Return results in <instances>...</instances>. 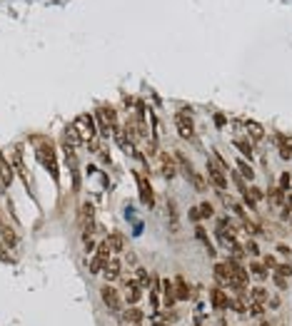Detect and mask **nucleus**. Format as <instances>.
<instances>
[{
	"label": "nucleus",
	"mask_w": 292,
	"mask_h": 326,
	"mask_svg": "<svg viewBox=\"0 0 292 326\" xmlns=\"http://www.w3.org/2000/svg\"><path fill=\"white\" fill-rule=\"evenodd\" d=\"M237 167H240V175H242L245 180H250V182L255 180V169H253V164H250V162L240 160V162H237Z\"/></svg>",
	"instance_id": "31"
},
{
	"label": "nucleus",
	"mask_w": 292,
	"mask_h": 326,
	"mask_svg": "<svg viewBox=\"0 0 292 326\" xmlns=\"http://www.w3.org/2000/svg\"><path fill=\"white\" fill-rule=\"evenodd\" d=\"M13 175H15V169L13 164L5 160V155H0V184H3L5 189L13 184Z\"/></svg>",
	"instance_id": "14"
},
{
	"label": "nucleus",
	"mask_w": 292,
	"mask_h": 326,
	"mask_svg": "<svg viewBox=\"0 0 292 326\" xmlns=\"http://www.w3.org/2000/svg\"><path fill=\"white\" fill-rule=\"evenodd\" d=\"M247 314L253 316V319H262V316L267 314V304H262V301H250V304H247Z\"/></svg>",
	"instance_id": "25"
},
{
	"label": "nucleus",
	"mask_w": 292,
	"mask_h": 326,
	"mask_svg": "<svg viewBox=\"0 0 292 326\" xmlns=\"http://www.w3.org/2000/svg\"><path fill=\"white\" fill-rule=\"evenodd\" d=\"M287 222H290V224H292V214H290V219H287Z\"/></svg>",
	"instance_id": "47"
},
{
	"label": "nucleus",
	"mask_w": 292,
	"mask_h": 326,
	"mask_svg": "<svg viewBox=\"0 0 292 326\" xmlns=\"http://www.w3.org/2000/svg\"><path fill=\"white\" fill-rule=\"evenodd\" d=\"M135 182L140 187V199L145 207H155V194H153V187H150V180L140 175V172H135Z\"/></svg>",
	"instance_id": "7"
},
{
	"label": "nucleus",
	"mask_w": 292,
	"mask_h": 326,
	"mask_svg": "<svg viewBox=\"0 0 292 326\" xmlns=\"http://www.w3.org/2000/svg\"><path fill=\"white\" fill-rule=\"evenodd\" d=\"M122 276V262L117 256H113L110 262H108V267L102 269V279H105V284H115V281Z\"/></svg>",
	"instance_id": "8"
},
{
	"label": "nucleus",
	"mask_w": 292,
	"mask_h": 326,
	"mask_svg": "<svg viewBox=\"0 0 292 326\" xmlns=\"http://www.w3.org/2000/svg\"><path fill=\"white\" fill-rule=\"evenodd\" d=\"M207 182H210L220 194L222 192H227V187H230V184H227V175H225V169L215 162V160H207Z\"/></svg>",
	"instance_id": "3"
},
{
	"label": "nucleus",
	"mask_w": 292,
	"mask_h": 326,
	"mask_svg": "<svg viewBox=\"0 0 292 326\" xmlns=\"http://www.w3.org/2000/svg\"><path fill=\"white\" fill-rule=\"evenodd\" d=\"M273 281L277 284V289H280V291H285V289H287V279H285V276H277V274H273Z\"/></svg>",
	"instance_id": "42"
},
{
	"label": "nucleus",
	"mask_w": 292,
	"mask_h": 326,
	"mask_svg": "<svg viewBox=\"0 0 292 326\" xmlns=\"http://www.w3.org/2000/svg\"><path fill=\"white\" fill-rule=\"evenodd\" d=\"M247 272H250V276H255L257 281H265L270 276V272L265 269V264L260 262V259H253V262L247 264Z\"/></svg>",
	"instance_id": "18"
},
{
	"label": "nucleus",
	"mask_w": 292,
	"mask_h": 326,
	"mask_svg": "<svg viewBox=\"0 0 292 326\" xmlns=\"http://www.w3.org/2000/svg\"><path fill=\"white\" fill-rule=\"evenodd\" d=\"M173 122H175V127H177V132H180V137L182 140H193L195 137V122H193V115L190 112H175V117H173Z\"/></svg>",
	"instance_id": "6"
},
{
	"label": "nucleus",
	"mask_w": 292,
	"mask_h": 326,
	"mask_svg": "<svg viewBox=\"0 0 292 326\" xmlns=\"http://www.w3.org/2000/svg\"><path fill=\"white\" fill-rule=\"evenodd\" d=\"M62 142H65V147H73V149L78 145H82V129H80L78 122L65 127V132H62Z\"/></svg>",
	"instance_id": "9"
},
{
	"label": "nucleus",
	"mask_w": 292,
	"mask_h": 326,
	"mask_svg": "<svg viewBox=\"0 0 292 326\" xmlns=\"http://www.w3.org/2000/svg\"><path fill=\"white\" fill-rule=\"evenodd\" d=\"M105 239H108L113 254H122V252H125V234H122V232H110Z\"/></svg>",
	"instance_id": "16"
},
{
	"label": "nucleus",
	"mask_w": 292,
	"mask_h": 326,
	"mask_svg": "<svg viewBox=\"0 0 292 326\" xmlns=\"http://www.w3.org/2000/svg\"><path fill=\"white\" fill-rule=\"evenodd\" d=\"M260 326H270V324H267V321H260Z\"/></svg>",
	"instance_id": "46"
},
{
	"label": "nucleus",
	"mask_w": 292,
	"mask_h": 326,
	"mask_svg": "<svg viewBox=\"0 0 292 326\" xmlns=\"http://www.w3.org/2000/svg\"><path fill=\"white\" fill-rule=\"evenodd\" d=\"M190 219L193 222H200V209L197 207H190Z\"/></svg>",
	"instance_id": "45"
},
{
	"label": "nucleus",
	"mask_w": 292,
	"mask_h": 326,
	"mask_svg": "<svg viewBox=\"0 0 292 326\" xmlns=\"http://www.w3.org/2000/svg\"><path fill=\"white\" fill-rule=\"evenodd\" d=\"M280 304H282V299H280V296H270V299H267V307L273 309V311H275V309H280Z\"/></svg>",
	"instance_id": "44"
},
{
	"label": "nucleus",
	"mask_w": 292,
	"mask_h": 326,
	"mask_svg": "<svg viewBox=\"0 0 292 326\" xmlns=\"http://www.w3.org/2000/svg\"><path fill=\"white\" fill-rule=\"evenodd\" d=\"M187 180H190V182L195 184V189H197V192H207V189H210V187H207V182H205V180L197 175V172H193V175L187 177Z\"/></svg>",
	"instance_id": "34"
},
{
	"label": "nucleus",
	"mask_w": 292,
	"mask_h": 326,
	"mask_svg": "<svg viewBox=\"0 0 292 326\" xmlns=\"http://www.w3.org/2000/svg\"><path fill=\"white\" fill-rule=\"evenodd\" d=\"M247 299H250V301H262V304H267L270 291H267L262 284H257V287H253V289H247Z\"/></svg>",
	"instance_id": "24"
},
{
	"label": "nucleus",
	"mask_w": 292,
	"mask_h": 326,
	"mask_svg": "<svg viewBox=\"0 0 292 326\" xmlns=\"http://www.w3.org/2000/svg\"><path fill=\"white\" fill-rule=\"evenodd\" d=\"M277 187H280L285 194H287V192H292V177H290V172H285V175L280 177V184H277Z\"/></svg>",
	"instance_id": "38"
},
{
	"label": "nucleus",
	"mask_w": 292,
	"mask_h": 326,
	"mask_svg": "<svg viewBox=\"0 0 292 326\" xmlns=\"http://www.w3.org/2000/svg\"><path fill=\"white\" fill-rule=\"evenodd\" d=\"M197 209H200V219H210V217H215V207H213V202H202Z\"/></svg>",
	"instance_id": "33"
},
{
	"label": "nucleus",
	"mask_w": 292,
	"mask_h": 326,
	"mask_svg": "<svg viewBox=\"0 0 292 326\" xmlns=\"http://www.w3.org/2000/svg\"><path fill=\"white\" fill-rule=\"evenodd\" d=\"M242 202H245V207H247V209H253V212H255V209H257V202H255V199H253V194H250V192H247V189H245V192H242Z\"/></svg>",
	"instance_id": "39"
},
{
	"label": "nucleus",
	"mask_w": 292,
	"mask_h": 326,
	"mask_svg": "<svg viewBox=\"0 0 292 326\" xmlns=\"http://www.w3.org/2000/svg\"><path fill=\"white\" fill-rule=\"evenodd\" d=\"M133 276L137 279V284L142 287V289H150V281H153V274L145 269V267H135L133 269Z\"/></svg>",
	"instance_id": "22"
},
{
	"label": "nucleus",
	"mask_w": 292,
	"mask_h": 326,
	"mask_svg": "<svg viewBox=\"0 0 292 326\" xmlns=\"http://www.w3.org/2000/svg\"><path fill=\"white\" fill-rule=\"evenodd\" d=\"M93 117H95V125H97V135L108 137V135H110V125H108V120H105V115H102V110H100V107H97V110L93 112Z\"/></svg>",
	"instance_id": "23"
},
{
	"label": "nucleus",
	"mask_w": 292,
	"mask_h": 326,
	"mask_svg": "<svg viewBox=\"0 0 292 326\" xmlns=\"http://www.w3.org/2000/svg\"><path fill=\"white\" fill-rule=\"evenodd\" d=\"M0 239H3L5 247H10V249L18 247V234H15L10 227H0Z\"/></svg>",
	"instance_id": "26"
},
{
	"label": "nucleus",
	"mask_w": 292,
	"mask_h": 326,
	"mask_svg": "<svg viewBox=\"0 0 292 326\" xmlns=\"http://www.w3.org/2000/svg\"><path fill=\"white\" fill-rule=\"evenodd\" d=\"M247 132H250V137H253V140H262V135H265V132H262V127L255 125V122H250V125H247Z\"/></svg>",
	"instance_id": "37"
},
{
	"label": "nucleus",
	"mask_w": 292,
	"mask_h": 326,
	"mask_svg": "<svg viewBox=\"0 0 292 326\" xmlns=\"http://www.w3.org/2000/svg\"><path fill=\"white\" fill-rule=\"evenodd\" d=\"M140 299H142V287H140V284L125 291V304H128V307H137Z\"/></svg>",
	"instance_id": "27"
},
{
	"label": "nucleus",
	"mask_w": 292,
	"mask_h": 326,
	"mask_svg": "<svg viewBox=\"0 0 292 326\" xmlns=\"http://www.w3.org/2000/svg\"><path fill=\"white\" fill-rule=\"evenodd\" d=\"M173 284H175V299H177V301H190V299L195 296L193 287L185 281V276H175Z\"/></svg>",
	"instance_id": "11"
},
{
	"label": "nucleus",
	"mask_w": 292,
	"mask_h": 326,
	"mask_svg": "<svg viewBox=\"0 0 292 326\" xmlns=\"http://www.w3.org/2000/svg\"><path fill=\"white\" fill-rule=\"evenodd\" d=\"M160 167H162V175L168 177V180H173V177H177V162L173 160V155L170 152H160Z\"/></svg>",
	"instance_id": "12"
},
{
	"label": "nucleus",
	"mask_w": 292,
	"mask_h": 326,
	"mask_svg": "<svg viewBox=\"0 0 292 326\" xmlns=\"http://www.w3.org/2000/svg\"><path fill=\"white\" fill-rule=\"evenodd\" d=\"M242 249H245V254H250L253 259L260 256V244H257V239H247V242L242 244Z\"/></svg>",
	"instance_id": "30"
},
{
	"label": "nucleus",
	"mask_w": 292,
	"mask_h": 326,
	"mask_svg": "<svg viewBox=\"0 0 292 326\" xmlns=\"http://www.w3.org/2000/svg\"><path fill=\"white\" fill-rule=\"evenodd\" d=\"M0 227H3V224H0Z\"/></svg>",
	"instance_id": "49"
},
{
	"label": "nucleus",
	"mask_w": 292,
	"mask_h": 326,
	"mask_svg": "<svg viewBox=\"0 0 292 326\" xmlns=\"http://www.w3.org/2000/svg\"><path fill=\"white\" fill-rule=\"evenodd\" d=\"M262 264H265V269H267V272H270V269L275 272L280 262H277V256H275V254H265V256H262Z\"/></svg>",
	"instance_id": "36"
},
{
	"label": "nucleus",
	"mask_w": 292,
	"mask_h": 326,
	"mask_svg": "<svg viewBox=\"0 0 292 326\" xmlns=\"http://www.w3.org/2000/svg\"><path fill=\"white\" fill-rule=\"evenodd\" d=\"M247 192L253 194V199H255V202H262V199H265V192H262L260 187H255V184H253V187H247Z\"/></svg>",
	"instance_id": "40"
},
{
	"label": "nucleus",
	"mask_w": 292,
	"mask_h": 326,
	"mask_svg": "<svg viewBox=\"0 0 292 326\" xmlns=\"http://www.w3.org/2000/svg\"><path fill=\"white\" fill-rule=\"evenodd\" d=\"M265 199L270 202V207L280 209V207L285 204V192H282L280 187H267V194H265Z\"/></svg>",
	"instance_id": "17"
},
{
	"label": "nucleus",
	"mask_w": 292,
	"mask_h": 326,
	"mask_svg": "<svg viewBox=\"0 0 292 326\" xmlns=\"http://www.w3.org/2000/svg\"><path fill=\"white\" fill-rule=\"evenodd\" d=\"M207 296H210V307H213V311H230V294L225 291V287L213 284L210 291H207Z\"/></svg>",
	"instance_id": "4"
},
{
	"label": "nucleus",
	"mask_w": 292,
	"mask_h": 326,
	"mask_svg": "<svg viewBox=\"0 0 292 326\" xmlns=\"http://www.w3.org/2000/svg\"><path fill=\"white\" fill-rule=\"evenodd\" d=\"M133 326H142V324H133Z\"/></svg>",
	"instance_id": "48"
},
{
	"label": "nucleus",
	"mask_w": 292,
	"mask_h": 326,
	"mask_svg": "<svg viewBox=\"0 0 292 326\" xmlns=\"http://www.w3.org/2000/svg\"><path fill=\"white\" fill-rule=\"evenodd\" d=\"M100 299H102V304H105V309L110 311V314H120L122 311V296H120V289H115L113 284H102L100 287Z\"/></svg>",
	"instance_id": "2"
},
{
	"label": "nucleus",
	"mask_w": 292,
	"mask_h": 326,
	"mask_svg": "<svg viewBox=\"0 0 292 326\" xmlns=\"http://www.w3.org/2000/svg\"><path fill=\"white\" fill-rule=\"evenodd\" d=\"M117 316H120V321H122L125 326H133V324H142V321H145V311H142V309H137V307H128V309H122Z\"/></svg>",
	"instance_id": "10"
},
{
	"label": "nucleus",
	"mask_w": 292,
	"mask_h": 326,
	"mask_svg": "<svg viewBox=\"0 0 292 326\" xmlns=\"http://www.w3.org/2000/svg\"><path fill=\"white\" fill-rule=\"evenodd\" d=\"M213 276H215V281L220 287H227V281H230L233 276H230V267H227L225 262H217L215 267H213Z\"/></svg>",
	"instance_id": "15"
},
{
	"label": "nucleus",
	"mask_w": 292,
	"mask_h": 326,
	"mask_svg": "<svg viewBox=\"0 0 292 326\" xmlns=\"http://www.w3.org/2000/svg\"><path fill=\"white\" fill-rule=\"evenodd\" d=\"M13 169L20 175V180L25 182V187L30 189V177H28V169H25V162H23V155H20V147H15L13 152Z\"/></svg>",
	"instance_id": "13"
},
{
	"label": "nucleus",
	"mask_w": 292,
	"mask_h": 326,
	"mask_svg": "<svg viewBox=\"0 0 292 326\" xmlns=\"http://www.w3.org/2000/svg\"><path fill=\"white\" fill-rule=\"evenodd\" d=\"M247 299L245 296H235V299H230V311H235V314H247Z\"/></svg>",
	"instance_id": "29"
},
{
	"label": "nucleus",
	"mask_w": 292,
	"mask_h": 326,
	"mask_svg": "<svg viewBox=\"0 0 292 326\" xmlns=\"http://www.w3.org/2000/svg\"><path fill=\"white\" fill-rule=\"evenodd\" d=\"M108 262L110 259H105V256H100V254H93L90 256V262H88V272L95 276V274H102V269L108 267Z\"/></svg>",
	"instance_id": "19"
},
{
	"label": "nucleus",
	"mask_w": 292,
	"mask_h": 326,
	"mask_svg": "<svg viewBox=\"0 0 292 326\" xmlns=\"http://www.w3.org/2000/svg\"><path fill=\"white\" fill-rule=\"evenodd\" d=\"M78 222L82 227V234H95V207L93 202H82L80 204V212H78Z\"/></svg>",
	"instance_id": "5"
},
{
	"label": "nucleus",
	"mask_w": 292,
	"mask_h": 326,
	"mask_svg": "<svg viewBox=\"0 0 292 326\" xmlns=\"http://www.w3.org/2000/svg\"><path fill=\"white\" fill-rule=\"evenodd\" d=\"M195 236H197L200 242H202V247L207 249V254H210V256H215V254H217V249L213 247L210 236H207V232H205V227H202V224H197V227H195Z\"/></svg>",
	"instance_id": "21"
},
{
	"label": "nucleus",
	"mask_w": 292,
	"mask_h": 326,
	"mask_svg": "<svg viewBox=\"0 0 292 326\" xmlns=\"http://www.w3.org/2000/svg\"><path fill=\"white\" fill-rule=\"evenodd\" d=\"M38 160H40V164H43L48 172H50V177L58 182L60 180V172H58V160H55V147H53V142L50 140H40V145H38Z\"/></svg>",
	"instance_id": "1"
},
{
	"label": "nucleus",
	"mask_w": 292,
	"mask_h": 326,
	"mask_svg": "<svg viewBox=\"0 0 292 326\" xmlns=\"http://www.w3.org/2000/svg\"><path fill=\"white\" fill-rule=\"evenodd\" d=\"M102 110V115H105V120H108V125L113 127V125H117V110L115 107H110V105H105V107H100Z\"/></svg>",
	"instance_id": "32"
},
{
	"label": "nucleus",
	"mask_w": 292,
	"mask_h": 326,
	"mask_svg": "<svg viewBox=\"0 0 292 326\" xmlns=\"http://www.w3.org/2000/svg\"><path fill=\"white\" fill-rule=\"evenodd\" d=\"M273 274H277V276H292V262H282V264H277V269L273 272Z\"/></svg>",
	"instance_id": "35"
},
{
	"label": "nucleus",
	"mask_w": 292,
	"mask_h": 326,
	"mask_svg": "<svg viewBox=\"0 0 292 326\" xmlns=\"http://www.w3.org/2000/svg\"><path fill=\"white\" fill-rule=\"evenodd\" d=\"M125 264H128V267H133V269L137 267V254H135L133 249H130L128 254H125Z\"/></svg>",
	"instance_id": "41"
},
{
	"label": "nucleus",
	"mask_w": 292,
	"mask_h": 326,
	"mask_svg": "<svg viewBox=\"0 0 292 326\" xmlns=\"http://www.w3.org/2000/svg\"><path fill=\"white\" fill-rule=\"evenodd\" d=\"M277 149L282 160H292V137L287 135H277Z\"/></svg>",
	"instance_id": "20"
},
{
	"label": "nucleus",
	"mask_w": 292,
	"mask_h": 326,
	"mask_svg": "<svg viewBox=\"0 0 292 326\" xmlns=\"http://www.w3.org/2000/svg\"><path fill=\"white\" fill-rule=\"evenodd\" d=\"M277 254L290 259V256H292V247H290V244H277Z\"/></svg>",
	"instance_id": "43"
},
{
	"label": "nucleus",
	"mask_w": 292,
	"mask_h": 326,
	"mask_svg": "<svg viewBox=\"0 0 292 326\" xmlns=\"http://www.w3.org/2000/svg\"><path fill=\"white\" fill-rule=\"evenodd\" d=\"M235 147L242 152L245 160H253L255 157V149H253V142H250V140H235Z\"/></svg>",
	"instance_id": "28"
}]
</instances>
